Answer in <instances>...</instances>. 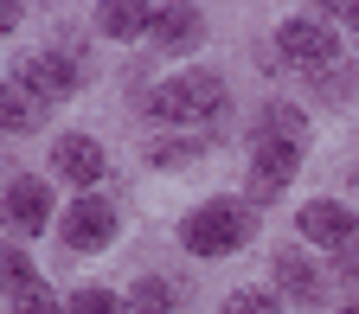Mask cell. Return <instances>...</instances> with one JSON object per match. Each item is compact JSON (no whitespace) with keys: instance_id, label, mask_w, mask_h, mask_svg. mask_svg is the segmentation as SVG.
<instances>
[{"instance_id":"ffe728a7","label":"cell","mask_w":359,"mask_h":314,"mask_svg":"<svg viewBox=\"0 0 359 314\" xmlns=\"http://www.w3.org/2000/svg\"><path fill=\"white\" fill-rule=\"evenodd\" d=\"M193 154H199L193 142H167V148H154L148 161H154V167H180V161H193Z\"/></svg>"},{"instance_id":"5bb4252c","label":"cell","mask_w":359,"mask_h":314,"mask_svg":"<svg viewBox=\"0 0 359 314\" xmlns=\"http://www.w3.org/2000/svg\"><path fill=\"white\" fill-rule=\"evenodd\" d=\"M257 135H283V142L308 148V122H302L289 103H269V109H263V128H257Z\"/></svg>"},{"instance_id":"30bf717a","label":"cell","mask_w":359,"mask_h":314,"mask_svg":"<svg viewBox=\"0 0 359 314\" xmlns=\"http://www.w3.org/2000/svg\"><path fill=\"white\" fill-rule=\"evenodd\" d=\"M161 52H193L205 39V13L199 7H154V32H148Z\"/></svg>"},{"instance_id":"9c48e42d","label":"cell","mask_w":359,"mask_h":314,"mask_svg":"<svg viewBox=\"0 0 359 314\" xmlns=\"http://www.w3.org/2000/svg\"><path fill=\"white\" fill-rule=\"evenodd\" d=\"M52 167H58V179H71V186H97V179H103V148L97 142H90V135H58V142H52Z\"/></svg>"},{"instance_id":"4fadbf2b","label":"cell","mask_w":359,"mask_h":314,"mask_svg":"<svg viewBox=\"0 0 359 314\" xmlns=\"http://www.w3.org/2000/svg\"><path fill=\"white\" fill-rule=\"evenodd\" d=\"M32 128V97L20 83H0V135H26Z\"/></svg>"},{"instance_id":"ac0fdd59","label":"cell","mask_w":359,"mask_h":314,"mask_svg":"<svg viewBox=\"0 0 359 314\" xmlns=\"http://www.w3.org/2000/svg\"><path fill=\"white\" fill-rule=\"evenodd\" d=\"M13 314H65V308H58V295L45 289V282H32V289L13 295Z\"/></svg>"},{"instance_id":"e0dca14e","label":"cell","mask_w":359,"mask_h":314,"mask_svg":"<svg viewBox=\"0 0 359 314\" xmlns=\"http://www.w3.org/2000/svg\"><path fill=\"white\" fill-rule=\"evenodd\" d=\"M224 314H283V301L269 289H238V295H224Z\"/></svg>"},{"instance_id":"d6986e66","label":"cell","mask_w":359,"mask_h":314,"mask_svg":"<svg viewBox=\"0 0 359 314\" xmlns=\"http://www.w3.org/2000/svg\"><path fill=\"white\" fill-rule=\"evenodd\" d=\"M71 314H122V301L109 289H77L71 295Z\"/></svg>"},{"instance_id":"5b68a950","label":"cell","mask_w":359,"mask_h":314,"mask_svg":"<svg viewBox=\"0 0 359 314\" xmlns=\"http://www.w3.org/2000/svg\"><path fill=\"white\" fill-rule=\"evenodd\" d=\"M58 238H65L71 250H103V244H116V205L97 199V193H83V199L58 218Z\"/></svg>"},{"instance_id":"2e32d148","label":"cell","mask_w":359,"mask_h":314,"mask_svg":"<svg viewBox=\"0 0 359 314\" xmlns=\"http://www.w3.org/2000/svg\"><path fill=\"white\" fill-rule=\"evenodd\" d=\"M39 276H32V263H26V250H13V244H0V295H20V289H32Z\"/></svg>"},{"instance_id":"44dd1931","label":"cell","mask_w":359,"mask_h":314,"mask_svg":"<svg viewBox=\"0 0 359 314\" xmlns=\"http://www.w3.org/2000/svg\"><path fill=\"white\" fill-rule=\"evenodd\" d=\"M327 13H334V20H346V26L359 32V0H334V7H327Z\"/></svg>"},{"instance_id":"277c9868","label":"cell","mask_w":359,"mask_h":314,"mask_svg":"<svg viewBox=\"0 0 359 314\" xmlns=\"http://www.w3.org/2000/svg\"><path fill=\"white\" fill-rule=\"evenodd\" d=\"M302 167V148L283 142V135H257V148H250V199H276L289 179Z\"/></svg>"},{"instance_id":"ba28073f","label":"cell","mask_w":359,"mask_h":314,"mask_svg":"<svg viewBox=\"0 0 359 314\" xmlns=\"http://www.w3.org/2000/svg\"><path fill=\"white\" fill-rule=\"evenodd\" d=\"M0 212H7V224L20 238H32V231L52 224V186H45V179H13L7 199H0Z\"/></svg>"},{"instance_id":"52a82bcc","label":"cell","mask_w":359,"mask_h":314,"mask_svg":"<svg viewBox=\"0 0 359 314\" xmlns=\"http://www.w3.org/2000/svg\"><path fill=\"white\" fill-rule=\"evenodd\" d=\"M295 231H302L308 244H321V250H353L359 218H353L346 205H334V199H308V205L295 212Z\"/></svg>"},{"instance_id":"7402d4cb","label":"cell","mask_w":359,"mask_h":314,"mask_svg":"<svg viewBox=\"0 0 359 314\" xmlns=\"http://www.w3.org/2000/svg\"><path fill=\"white\" fill-rule=\"evenodd\" d=\"M20 26V7H13V0H0V32H13Z\"/></svg>"},{"instance_id":"3957f363","label":"cell","mask_w":359,"mask_h":314,"mask_svg":"<svg viewBox=\"0 0 359 314\" xmlns=\"http://www.w3.org/2000/svg\"><path fill=\"white\" fill-rule=\"evenodd\" d=\"M276 52L289 71H308V77H334L340 71V39L327 20H314V13H295L276 26Z\"/></svg>"},{"instance_id":"6da1fadb","label":"cell","mask_w":359,"mask_h":314,"mask_svg":"<svg viewBox=\"0 0 359 314\" xmlns=\"http://www.w3.org/2000/svg\"><path fill=\"white\" fill-rule=\"evenodd\" d=\"M224 103H231V97H224L218 71H180V77L154 83V97H148L154 122H173V128H205V122L224 116Z\"/></svg>"},{"instance_id":"7c38bea8","label":"cell","mask_w":359,"mask_h":314,"mask_svg":"<svg viewBox=\"0 0 359 314\" xmlns=\"http://www.w3.org/2000/svg\"><path fill=\"white\" fill-rule=\"evenodd\" d=\"M276 282H283L295 301H314V295H321V269H314V263H302L295 250H283V257H276Z\"/></svg>"},{"instance_id":"8992f818","label":"cell","mask_w":359,"mask_h":314,"mask_svg":"<svg viewBox=\"0 0 359 314\" xmlns=\"http://www.w3.org/2000/svg\"><path fill=\"white\" fill-rule=\"evenodd\" d=\"M77 64L65 58V52H32L26 64H20V90L32 103H65V97H77Z\"/></svg>"},{"instance_id":"9a60e30c","label":"cell","mask_w":359,"mask_h":314,"mask_svg":"<svg viewBox=\"0 0 359 314\" xmlns=\"http://www.w3.org/2000/svg\"><path fill=\"white\" fill-rule=\"evenodd\" d=\"M128 314H173V289L161 276H142L135 295H128Z\"/></svg>"},{"instance_id":"7a4b0ae2","label":"cell","mask_w":359,"mask_h":314,"mask_svg":"<svg viewBox=\"0 0 359 314\" xmlns=\"http://www.w3.org/2000/svg\"><path fill=\"white\" fill-rule=\"evenodd\" d=\"M250 238H257V218L238 199H205L199 212H187V224H180V244H187L193 257H231Z\"/></svg>"},{"instance_id":"8fae6325","label":"cell","mask_w":359,"mask_h":314,"mask_svg":"<svg viewBox=\"0 0 359 314\" xmlns=\"http://www.w3.org/2000/svg\"><path fill=\"white\" fill-rule=\"evenodd\" d=\"M97 26L109 39H142V32H154V7H142V0H109V7H97Z\"/></svg>"}]
</instances>
